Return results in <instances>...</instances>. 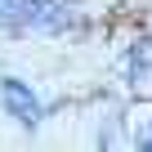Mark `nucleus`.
<instances>
[{"mask_svg": "<svg viewBox=\"0 0 152 152\" xmlns=\"http://www.w3.org/2000/svg\"><path fill=\"white\" fill-rule=\"evenodd\" d=\"M0 27L9 31H67L76 27L72 0H0Z\"/></svg>", "mask_w": 152, "mask_h": 152, "instance_id": "1", "label": "nucleus"}, {"mask_svg": "<svg viewBox=\"0 0 152 152\" xmlns=\"http://www.w3.org/2000/svg\"><path fill=\"white\" fill-rule=\"evenodd\" d=\"M0 99H5V107H9V116H14L18 125H40L45 107H40V99L31 94V85H23L18 76H5V81H0Z\"/></svg>", "mask_w": 152, "mask_h": 152, "instance_id": "2", "label": "nucleus"}, {"mask_svg": "<svg viewBox=\"0 0 152 152\" xmlns=\"http://www.w3.org/2000/svg\"><path fill=\"white\" fill-rule=\"evenodd\" d=\"M125 72H130L134 85H148L152 81V40H134V49L125 58Z\"/></svg>", "mask_w": 152, "mask_h": 152, "instance_id": "3", "label": "nucleus"}, {"mask_svg": "<svg viewBox=\"0 0 152 152\" xmlns=\"http://www.w3.org/2000/svg\"><path fill=\"white\" fill-rule=\"evenodd\" d=\"M143 148H148V152H152V139H148V143H143Z\"/></svg>", "mask_w": 152, "mask_h": 152, "instance_id": "4", "label": "nucleus"}]
</instances>
